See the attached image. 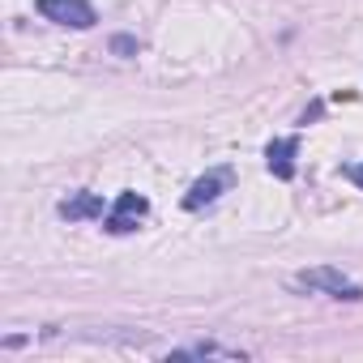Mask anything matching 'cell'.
<instances>
[{
  "label": "cell",
  "mask_w": 363,
  "mask_h": 363,
  "mask_svg": "<svg viewBox=\"0 0 363 363\" xmlns=\"http://www.w3.org/2000/svg\"><path fill=\"white\" fill-rule=\"evenodd\" d=\"M303 291H320V295H333V299H363V286L354 282V278H346L342 269H333V265H316V269H303L299 278H295Z\"/></svg>",
  "instance_id": "6da1fadb"
},
{
  "label": "cell",
  "mask_w": 363,
  "mask_h": 363,
  "mask_svg": "<svg viewBox=\"0 0 363 363\" xmlns=\"http://www.w3.org/2000/svg\"><path fill=\"white\" fill-rule=\"evenodd\" d=\"M39 13L56 26H69V30H90L99 22L90 0H39Z\"/></svg>",
  "instance_id": "7a4b0ae2"
},
{
  "label": "cell",
  "mask_w": 363,
  "mask_h": 363,
  "mask_svg": "<svg viewBox=\"0 0 363 363\" xmlns=\"http://www.w3.org/2000/svg\"><path fill=\"white\" fill-rule=\"evenodd\" d=\"M231 179H235V171L231 167H214V171H206L197 184L189 189V197H184V210H206V206H214L223 193H231Z\"/></svg>",
  "instance_id": "3957f363"
},
{
  "label": "cell",
  "mask_w": 363,
  "mask_h": 363,
  "mask_svg": "<svg viewBox=\"0 0 363 363\" xmlns=\"http://www.w3.org/2000/svg\"><path fill=\"white\" fill-rule=\"evenodd\" d=\"M145 210H150V201H145V197H137V193H120V197H116V206L107 210V231H116V235L133 231V227L145 218Z\"/></svg>",
  "instance_id": "277c9868"
},
{
  "label": "cell",
  "mask_w": 363,
  "mask_h": 363,
  "mask_svg": "<svg viewBox=\"0 0 363 363\" xmlns=\"http://www.w3.org/2000/svg\"><path fill=\"white\" fill-rule=\"evenodd\" d=\"M295 154H299V137H278V141H269L265 162L278 179H295Z\"/></svg>",
  "instance_id": "5b68a950"
},
{
  "label": "cell",
  "mask_w": 363,
  "mask_h": 363,
  "mask_svg": "<svg viewBox=\"0 0 363 363\" xmlns=\"http://www.w3.org/2000/svg\"><path fill=\"white\" fill-rule=\"evenodd\" d=\"M60 218L69 223H86V218H103V197L99 193H73L60 201Z\"/></svg>",
  "instance_id": "8992f818"
},
{
  "label": "cell",
  "mask_w": 363,
  "mask_h": 363,
  "mask_svg": "<svg viewBox=\"0 0 363 363\" xmlns=\"http://www.w3.org/2000/svg\"><path fill=\"white\" fill-rule=\"evenodd\" d=\"M175 359H244L240 350H227V346H189V350H175Z\"/></svg>",
  "instance_id": "52a82bcc"
},
{
  "label": "cell",
  "mask_w": 363,
  "mask_h": 363,
  "mask_svg": "<svg viewBox=\"0 0 363 363\" xmlns=\"http://www.w3.org/2000/svg\"><path fill=\"white\" fill-rule=\"evenodd\" d=\"M111 52H120V56H133V52H137V39H128V35L111 39Z\"/></svg>",
  "instance_id": "ba28073f"
},
{
  "label": "cell",
  "mask_w": 363,
  "mask_h": 363,
  "mask_svg": "<svg viewBox=\"0 0 363 363\" xmlns=\"http://www.w3.org/2000/svg\"><path fill=\"white\" fill-rule=\"evenodd\" d=\"M346 175H350V179H354V184L363 189V162H354V167H346Z\"/></svg>",
  "instance_id": "9c48e42d"
}]
</instances>
